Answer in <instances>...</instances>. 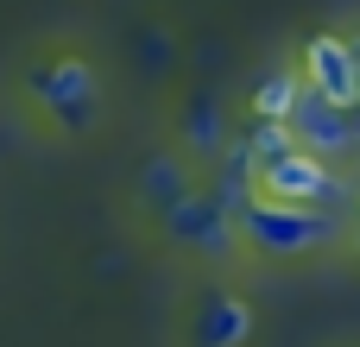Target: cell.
I'll return each mask as SVG.
<instances>
[{"label": "cell", "instance_id": "obj_1", "mask_svg": "<svg viewBox=\"0 0 360 347\" xmlns=\"http://www.w3.org/2000/svg\"><path fill=\"white\" fill-rule=\"evenodd\" d=\"M259 202H272V209H310V215H323L329 202H342V183L329 177V164L323 158H310L304 145L291 152V158H272V164H259Z\"/></svg>", "mask_w": 360, "mask_h": 347}, {"label": "cell", "instance_id": "obj_2", "mask_svg": "<svg viewBox=\"0 0 360 347\" xmlns=\"http://www.w3.org/2000/svg\"><path fill=\"white\" fill-rule=\"evenodd\" d=\"M304 89H316L335 107H360V57L342 38H316L304 57Z\"/></svg>", "mask_w": 360, "mask_h": 347}, {"label": "cell", "instance_id": "obj_3", "mask_svg": "<svg viewBox=\"0 0 360 347\" xmlns=\"http://www.w3.org/2000/svg\"><path fill=\"white\" fill-rule=\"evenodd\" d=\"M354 145H360V107H354Z\"/></svg>", "mask_w": 360, "mask_h": 347}, {"label": "cell", "instance_id": "obj_4", "mask_svg": "<svg viewBox=\"0 0 360 347\" xmlns=\"http://www.w3.org/2000/svg\"><path fill=\"white\" fill-rule=\"evenodd\" d=\"M354 57H360V38H354Z\"/></svg>", "mask_w": 360, "mask_h": 347}]
</instances>
